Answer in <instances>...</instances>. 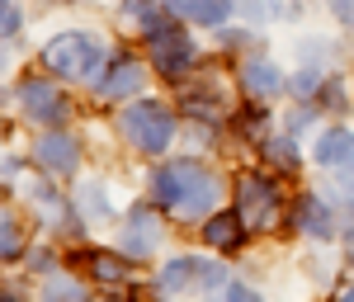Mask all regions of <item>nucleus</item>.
Wrapping results in <instances>:
<instances>
[{
    "label": "nucleus",
    "instance_id": "39448f33",
    "mask_svg": "<svg viewBox=\"0 0 354 302\" xmlns=\"http://www.w3.org/2000/svg\"><path fill=\"white\" fill-rule=\"evenodd\" d=\"M15 100H19V113L33 118V123H43V128H62V123L71 118V104H66V95L57 90L53 76H28V81H19Z\"/></svg>",
    "mask_w": 354,
    "mask_h": 302
},
{
    "label": "nucleus",
    "instance_id": "dca6fc26",
    "mask_svg": "<svg viewBox=\"0 0 354 302\" xmlns=\"http://www.w3.org/2000/svg\"><path fill=\"white\" fill-rule=\"evenodd\" d=\"M85 265H90V274L100 279V283H128V279H133L128 255H104V250H90V255H85Z\"/></svg>",
    "mask_w": 354,
    "mask_h": 302
},
{
    "label": "nucleus",
    "instance_id": "aec40b11",
    "mask_svg": "<svg viewBox=\"0 0 354 302\" xmlns=\"http://www.w3.org/2000/svg\"><path fill=\"white\" fill-rule=\"evenodd\" d=\"M48 302H90L85 298V288L76 283V279H48Z\"/></svg>",
    "mask_w": 354,
    "mask_h": 302
},
{
    "label": "nucleus",
    "instance_id": "f257e3e1",
    "mask_svg": "<svg viewBox=\"0 0 354 302\" xmlns=\"http://www.w3.org/2000/svg\"><path fill=\"white\" fill-rule=\"evenodd\" d=\"M151 198L161 203L170 218H189V222H208L218 213V175L208 170L203 161H165L156 175H151Z\"/></svg>",
    "mask_w": 354,
    "mask_h": 302
},
{
    "label": "nucleus",
    "instance_id": "f3484780",
    "mask_svg": "<svg viewBox=\"0 0 354 302\" xmlns=\"http://www.w3.org/2000/svg\"><path fill=\"white\" fill-rule=\"evenodd\" d=\"M76 203H81L85 222H104V218L113 213V208H109V198H104V189H100V185H85V189L76 194Z\"/></svg>",
    "mask_w": 354,
    "mask_h": 302
},
{
    "label": "nucleus",
    "instance_id": "0eeeda50",
    "mask_svg": "<svg viewBox=\"0 0 354 302\" xmlns=\"http://www.w3.org/2000/svg\"><path fill=\"white\" fill-rule=\"evenodd\" d=\"M189 283H198V288H218L222 270H218V265H208V260H189V255L165 260V265H161V293H185Z\"/></svg>",
    "mask_w": 354,
    "mask_h": 302
},
{
    "label": "nucleus",
    "instance_id": "bb28decb",
    "mask_svg": "<svg viewBox=\"0 0 354 302\" xmlns=\"http://www.w3.org/2000/svg\"><path fill=\"white\" fill-rule=\"evenodd\" d=\"M5 302H15V298H5Z\"/></svg>",
    "mask_w": 354,
    "mask_h": 302
},
{
    "label": "nucleus",
    "instance_id": "7ed1b4c3",
    "mask_svg": "<svg viewBox=\"0 0 354 302\" xmlns=\"http://www.w3.org/2000/svg\"><path fill=\"white\" fill-rule=\"evenodd\" d=\"M118 133L133 142L137 151L147 156H165L170 142H175V113L156 104V100H142V104H128L118 113Z\"/></svg>",
    "mask_w": 354,
    "mask_h": 302
},
{
    "label": "nucleus",
    "instance_id": "2eb2a0df",
    "mask_svg": "<svg viewBox=\"0 0 354 302\" xmlns=\"http://www.w3.org/2000/svg\"><path fill=\"white\" fill-rule=\"evenodd\" d=\"M165 10H170V15H180V19H189V24L218 28L222 19L232 15V0H165Z\"/></svg>",
    "mask_w": 354,
    "mask_h": 302
},
{
    "label": "nucleus",
    "instance_id": "423d86ee",
    "mask_svg": "<svg viewBox=\"0 0 354 302\" xmlns=\"http://www.w3.org/2000/svg\"><path fill=\"white\" fill-rule=\"evenodd\" d=\"M236 213L245 218L250 232H270L279 218V189H274L270 175H241V189H236Z\"/></svg>",
    "mask_w": 354,
    "mask_h": 302
},
{
    "label": "nucleus",
    "instance_id": "6e6552de",
    "mask_svg": "<svg viewBox=\"0 0 354 302\" xmlns=\"http://www.w3.org/2000/svg\"><path fill=\"white\" fill-rule=\"evenodd\" d=\"M38 165L53 175V180H66V175H76V165H81V147L76 138H66L62 128H48L43 138H38Z\"/></svg>",
    "mask_w": 354,
    "mask_h": 302
},
{
    "label": "nucleus",
    "instance_id": "9b49d317",
    "mask_svg": "<svg viewBox=\"0 0 354 302\" xmlns=\"http://www.w3.org/2000/svg\"><path fill=\"white\" fill-rule=\"evenodd\" d=\"M142 62H133V57H118L109 71H104V81L95 85V95L100 100H128V95H137L142 90Z\"/></svg>",
    "mask_w": 354,
    "mask_h": 302
},
{
    "label": "nucleus",
    "instance_id": "393cba45",
    "mask_svg": "<svg viewBox=\"0 0 354 302\" xmlns=\"http://www.w3.org/2000/svg\"><path fill=\"white\" fill-rule=\"evenodd\" d=\"M330 10H335L345 24H354V5H350V0H330Z\"/></svg>",
    "mask_w": 354,
    "mask_h": 302
},
{
    "label": "nucleus",
    "instance_id": "5701e85b",
    "mask_svg": "<svg viewBox=\"0 0 354 302\" xmlns=\"http://www.w3.org/2000/svg\"><path fill=\"white\" fill-rule=\"evenodd\" d=\"M265 128V109H245L241 113V133H260Z\"/></svg>",
    "mask_w": 354,
    "mask_h": 302
},
{
    "label": "nucleus",
    "instance_id": "b1692460",
    "mask_svg": "<svg viewBox=\"0 0 354 302\" xmlns=\"http://www.w3.org/2000/svg\"><path fill=\"white\" fill-rule=\"evenodd\" d=\"M227 302H260V298H255L245 283H232V288H227Z\"/></svg>",
    "mask_w": 354,
    "mask_h": 302
},
{
    "label": "nucleus",
    "instance_id": "a211bd4d",
    "mask_svg": "<svg viewBox=\"0 0 354 302\" xmlns=\"http://www.w3.org/2000/svg\"><path fill=\"white\" fill-rule=\"evenodd\" d=\"M0 255H5L10 265L24 255V232H19V222L10 218V213H5V222H0Z\"/></svg>",
    "mask_w": 354,
    "mask_h": 302
},
{
    "label": "nucleus",
    "instance_id": "6ab92c4d",
    "mask_svg": "<svg viewBox=\"0 0 354 302\" xmlns=\"http://www.w3.org/2000/svg\"><path fill=\"white\" fill-rule=\"evenodd\" d=\"M265 156H270V165L298 170V142H293V138H270V142H265Z\"/></svg>",
    "mask_w": 354,
    "mask_h": 302
},
{
    "label": "nucleus",
    "instance_id": "4be33fe9",
    "mask_svg": "<svg viewBox=\"0 0 354 302\" xmlns=\"http://www.w3.org/2000/svg\"><path fill=\"white\" fill-rule=\"evenodd\" d=\"M19 28H24V19H19V5H15V0H5V38H19Z\"/></svg>",
    "mask_w": 354,
    "mask_h": 302
},
{
    "label": "nucleus",
    "instance_id": "ddd939ff",
    "mask_svg": "<svg viewBox=\"0 0 354 302\" xmlns=\"http://www.w3.org/2000/svg\"><path fill=\"white\" fill-rule=\"evenodd\" d=\"M245 232H250V227H245L241 213H213V218L203 222V241L213 250H236L245 241Z\"/></svg>",
    "mask_w": 354,
    "mask_h": 302
},
{
    "label": "nucleus",
    "instance_id": "4468645a",
    "mask_svg": "<svg viewBox=\"0 0 354 302\" xmlns=\"http://www.w3.org/2000/svg\"><path fill=\"white\" fill-rule=\"evenodd\" d=\"M241 85L245 95H255V100H274L279 90H283V76H279V66L265 62V57H250L241 66Z\"/></svg>",
    "mask_w": 354,
    "mask_h": 302
},
{
    "label": "nucleus",
    "instance_id": "9d476101",
    "mask_svg": "<svg viewBox=\"0 0 354 302\" xmlns=\"http://www.w3.org/2000/svg\"><path fill=\"white\" fill-rule=\"evenodd\" d=\"M312 161L326 165V170H354V133L350 128H326V133H317Z\"/></svg>",
    "mask_w": 354,
    "mask_h": 302
},
{
    "label": "nucleus",
    "instance_id": "1a4fd4ad",
    "mask_svg": "<svg viewBox=\"0 0 354 302\" xmlns=\"http://www.w3.org/2000/svg\"><path fill=\"white\" fill-rule=\"evenodd\" d=\"M156 246H161V222L151 218L147 208H137L133 218H128V227H123V241H118V250H123L128 260H147Z\"/></svg>",
    "mask_w": 354,
    "mask_h": 302
},
{
    "label": "nucleus",
    "instance_id": "20e7f679",
    "mask_svg": "<svg viewBox=\"0 0 354 302\" xmlns=\"http://www.w3.org/2000/svg\"><path fill=\"white\" fill-rule=\"evenodd\" d=\"M147 48H151V66L161 71L165 81H185L194 71V62H198V43H194L185 28L165 24V19L147 33Z\"/></svg>",
    "mask_w": 354,
    "mask_h": 302
},
{
    "label": "nucleus",
    "instance_id": "f8f14e48",
    "mask_svg": "<svg viewBox=\"0 0 354 302\" xmlns=\"http://www.w3.org/2000/svg\"><path fill=\"white\" fill-rule=\"evenodd\" d=\"M293 227H298L302 236H330L335 232V218L322 203V194H302L298 203H293Z\"/></svg>",
    "mask_w": 354,
    "mask_h": 302
},
{
    "label": "nucleus",
    "instance_id": "412c9836",
    "mask_svg": "<svg viewBox=\"0 0 354 302\" xmlns=\"http://www.w3.org/2000/svg\"><path fill=\"white\" fill-rule=\"evenodd\" d=\"M33 203H38V213L57 227V218H62V198H57L53 189H33Z\"/></svg>",
    "mask_w": 354,
    "mask_h": 302
},
{
    "label": "nucleus",
    "instance_id": "f03ea898",
    "mask_svg": "<svg viewBox=\"0 0 354 302\" xmlns=\"http://www.w3.org/2000/svg\"><path fill=\"white\" fill-rule=\"evenodd\" d=\"M104 62H109L104 43L95 33H81V28L57 33L53 43L43 48V66H48V76H57V81H95L104 71Z\"/></svg>",
    "mask_w": 354,
    "mask_h": 302
},
{
    "label": "nucleus",
    "instance_id": "a878e982",
    "mask_svg": "<svg viewBox=\"0 0 354 302\" xmlns=\"http://www.w3.org/2000/svg\"><path fill=\"white\" fill-rule=\"evenodd\" d=\"M340 302H354V283H350V288H345V293H340Z\"/></svg>",
    "mask_w": 354,
    "mask_h": 302
}]
</instances>
